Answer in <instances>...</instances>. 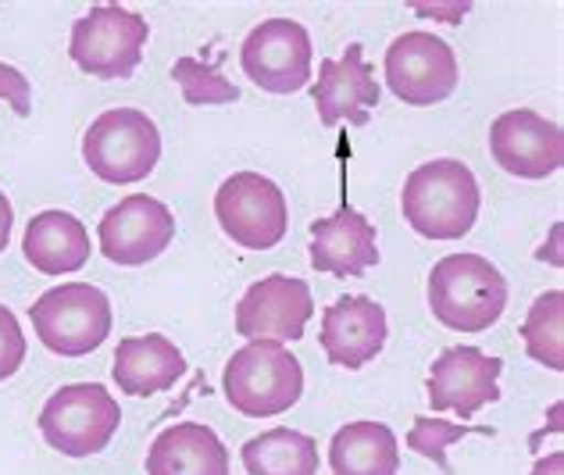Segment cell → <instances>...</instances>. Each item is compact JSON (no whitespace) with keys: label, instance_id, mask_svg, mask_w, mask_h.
<instances>
[{"label":"cell","instance_id":"cell-1","mask_svg":"<svg viewBox=\"0 0 564 475\" xmlns=\"http://www.w3.org/2000/svg\"><path fill=\"white\" fill-rule=\"evenodd\" d=\"M482 193L471 169L457 158L425 161L400 190V215L425 240H462L479 218Z\"/></svg>","mask_w":564,"mask_h":475},{"label":"cell","instance_id":"cell-2","mask_svg":"<svg viewBox=\"0 0 564 475\" xmlns=\"http://www.w3.org/2000/svg\"><path fill=\"white\" fill-rule=\"evenodd\" d=\"M429 307L454 333H486L508 307V279L482 255H447L429 276Z\"/></svg>","mask_w":564,"mask_h":475},{"label":"cell","instance_id":"cell-3","mask_svg":"<svg viewBox=\"0 0 564 475\" xmlns=\"http://www.w3.org/2000/svg\"><path fill=\"white\" fill-rule=\"evenodd\" d=\"M221 393L243 419H275L304 393V368L279 339H250L226 361Z\"/></svg>","mask_w":564,"mask_h":475},{"label":"cell","instance_id":"cell-4","mask_svg":"<svg viewBox=\"0 0 564 475\" xmlns=\"http://www.w3.org/2000/svg\"><path fill=\"white\" fill-rule=\"evenodd\" d=\"M83 161L100 183H143L161 161V132L140 108H111L83 132Z\"/></svg>","mask_w":564,"mask_h":475},{"label":"cell","instance_id":"cell-5","mask_svg":"<svg viewBox=\"0 0 564 475\" xmlns=\"http://www.w3.org/2000/svg\"><path fill=\"white\" fill-rule=\"evenodd\" d=\"M33 333L57 358H86L111 333V301L90 283H62L29 304Z\"/></svg>","mask_w":564,"mask_h":475},{"label":"cell","instance_id":"cell-6","mask_svg":"<svg viewBox=\"0 0 564 475\" xmlns=\"http://www.w3.org/2000/svg\"><path fill=\"white\" fill-rule=\"evenodd\" d=\"M36 425L57 454L90 457L115 440L122 425V408L100 382H72L47 397Z\"/></svg>","mask_w":564,"mask_h":475},{"label":"cell","instance_id":"cell-7","mask_svg":"<svg viewBox=\"0 0 564 475\" xmlns=\"http://www.w3.org/2000/svg\"><path fill=\"white\" fill-rule=\"evenodd\" d=\"M147 40H151V25L137 11L118 4H97L72 25L68 57L86 76L129 79L143 62Z\"/></svg>","mask_w":564,"mask_h":475},{"label":"cell","instance_id":"cell-8","mask_svg":"<svg viewBox=\"0 0 564 475\" xmlns=\"http://www.w3.org/2000/svg\"><path fill=\"white\" fill-rule=\"evenodd\" d=\"M221 233L243 250H272L290 229V207L282 190L261 172H236L215 193Z\"/></svg>","mask_w":564,"mask_h":475},{"label":"cell","instance_id":"cell-9","mask_svg":"<svg viewBox=\"0 0 564 475\" xmlns=\"http://www.w3.org/2000/svg\"><path fill=\"white\" fill-rule=\"evenodd\" d=\"M386 83L411 108H433L457 90V57L447 40L433 33H404L386 51Z\"/></svg>","mask_w":564,"mask_h":475},{"label":"cell","instance_id":"cell-10","mask_svg":"<svg viewBox=\"0 0 564 475\" xmlns=\"http://www.w3.org/2000/svg\"><path fill=\"white\" fill-rule=\"evenodd\" d=\"M100 255L122 269H140V265L161 258L175 240V215L165 201L151 193H132V197L108 207V215L97 226Z\"/></svg>","mask_w":564,"mask_h":475},{"label":"cell","instance_id":"cell-11","mask_svg":"<svg viewBox=\"0 0 564 475\" xmlns=\"http://www.w3.org/2000/svg\"><path fill=\"white\" fill-rule=\"evenodd\" d=\"M243 76L264 94H296L311 83V36L293 19H264L240 47Z\"/></svg>","mask_w":564,"mask_h":475},{"label":"cell","instance_id":"cell-12","mask_svg":"<svg viewBox=\"0 0 564 475\" xmlns=\"http://www.w3.org/2000/svg\"><path fill=\"white\" fill-rule=\"evenodd\" d=\"M489 154L518 180H546L564 165V132L529 108L503 111L489 129Z\"/></svg>","mask_w":564,"mask_h":475},{"label":"cell","instance_id":"cell-13","mask_svg":"<svg viewBox=\"0 0 564 475\" xmlns=\"http://www.w3.org/2000/svg\"><path fill=\"white\" fill-rule=\"evenodd\" d=\"M503 361L489 358L479 347H447L429 373V408L454 411L457 419H475V411L500 400Z\"/></svg>","mask_w":564,"mask_h":475},{"label":"cell","instance_id":"cell-14","mask_svg":"<svg viewBox=\"0 0 564 475\" xmlns=\"http://www.w3.org/2000/svg\"><path fill=\"white\" fill-rule=\"evenodd\" d=\"M315 315L311 287L293 276H264L236 304V333L247 339H301Z\"/></svg>","mask_w":564,"mask_h":475},{"label":"cell","instance_id":"cell-15","mask_svg":"<svg viewBox=\"0 0 564 475\" xmlns=\"http://www.w3.org/2000/svg\"><path fill=\"white\" fill-rule=\"evenodd\" d=\"M376 68L365 62L361 43H350L344 57H325L318 65V83L311 90V100L318 108V122L333 129L339 122L368 126V115L379 104Z\"/></svg>","mask_w":564,"mask_h":475},{"label":"cell","instance_id":"cell-16","mask_svg":"<svg viewBox=\"0 0 564 475\" xmlns=\"http://www.w3.org/2000/svg\"><path fill=\"white\" fill-rule=\"evenodd\" d=\"M379 265V233L358 207L339 204L329 218L311 222V269L336 279L365 276Z\"/></svg>","mask_w":564,"mask_h":475},{"label":"cell","instance_id":"cell-17","mask_svg":"<svg viewBox=\"0 0 564 475\" xmlns=\"http://www.w3.org/2000/svg\"><path fill=\"white\" fill-rule=\"evenodd\" d=\"M386 307L372 296H339L336 304L325 307L322 315V350L329 354V361L339 368L358 373L368 361H376V354L386 347Z\"/></svg>","mask_w":564,"mask_h":475},{"label":"cell","instance_id":"cell-18","mask_svg":"<svg viewBox=\"0 0 564 475\" xmlns=\"http://www.w3.org/2000/svg\"><path fill=\"white\" fill-rule=\"evenodd\" d=\"M186 376L183 350L169 336L147 333V336H126L115 350L111 379L129 397H151L165 393Z\"/></svg>","mask_w":564,"mask_h":475},{"label":"cell","instance_id":"cell-19","mask_svg":"<svg viewBox=\"0 0 564 475\" xmlns=\"http://www.w3.org/2000/svg\"><path fill=\"white\" fill-rule=\"evenodd\" d=\"M147 475H229V451L215 429L180 422L154 436Z\"/></svg>","mask_w":564,"mask_h":475},{"label":"cell","instance_id":"cell-20","mask_svg":"<svg viewBox=\"0 0 564 475\" xmlns=\"http://www.w3.org/2000/svg\"><path fill=\"white\" fill-rule=\"evenodd\" d=\"M22 250L40 276H72L90 261V233L68 212H40L29 218Z\"/></svg>","mask_w":564,"mask_h":475},{"label":"cell","instance_id":"cell-21","mask_svg":"<svg viewBox=\"0 0 564 475\" xmlns=\"http://www.w3.org/2000/svg\"><path fill=\"white\" fill-rule=\"evenodd\" d=\"M333 475H397L400 447L390 425L382 422H350L336 429L329 443Z\"/></svg>","mask_w":564,"mask_h":475},{"label":"cell","instance_id":"cell-22","mask_svg":"<svg viewBox=\"0 0 564 475\" xmlns=\"http://www.w3.org/2000/svg\"><path fill=\"white\" fill-rule=\"evenodd\" d=\"M240 457L247 475H318V443L286 425L250 436Z\"/></svg>","mask_w":564,"mask_h":475},{"label":"cell","instance_id":"cell-23","mask_svg":"<svg viewBox=\"0 0 564 475\" xmlns=\"http://www.w3.org/2000/svg\"><path fill=\"white\" fill-rule=\"evenodd\" d=\"M564 293L551 290L536 296V304L529 307V315L522 322V339L529 358L551 368V373H564Z\"/></svg>","mask_w":564,"mask_h":475},{"label":"cell","instance_id":"cell-24","mask_svg":"<svg viewBox=\"0 0 564 475\" xmlns=\"http://www.w3.org/2000/svg\"><path fill=\"white\" fill-rule=\"evenodd\" d=\"M465 436H497V429L489 425H462V422H447V419H414L411 433H408V447L414 454L429 457L443 475H451V457H447V447Z\"/></svg>","mask_w":564,"mask_h":475},{"label":"cell","instance_id":"cell-25","mask_svg":"<svg viewBox=\"0 0 564 475\" xmlns=\"http://www.w3.org/2000/svg\"><path fill=\"white\" fill-rule=\"evenodd\" d=\"M172 79L183 86V97H186V104H193V108L240 100V90L221 76V68L197 62V57H180V62L172 65Z\"/></svg>","mask_w":564,"mask_h":475},{"label":"cell","instance_id":"cell-26","mask_svg":"<svg viewBox=\"0 0 564 475\" xmlns=\"http://www.w3.org/2000/svg\"><path fill=\"white\" fill-rule=\"evenodd\" d=\"M25 350H29V344H25L19 319H14L11 307L0 304V382L19 373L25 361Z\"/></svg>","mask_w":564,"mask_h":475},{"label":"cell","instance_id":"cell-27","mask_svg":"<svg viewBox=\"0 0 564 475\" xmlns=\"http://www.w3.org/2000/svg\"><path fill=\"white\" fill-rule=\"evenodd\" d=\"M0 100L11 104L14 115H22V118L33 111V86H29V79L19 68L4 62H0Z\"/></svg>","mask_w":564,"mask_h":475},{"label":"cell","instance_id":"cell-28","mask_svg":"<svg viewBox=\"0 0 564 475\" xmlns=\"http://www.w3.org/2000/svg\"><path fill=\"white\" fill-rule=\"evenodd\" d=\"M11 226H14L11 201L4 197V190H0V255H4V247L11 244Z\"/></svg>","mask_w":564,"mask_h":475},{"label":"cell","instance_id":"cell-29","mask_svg":"<svg viewBox=\"0 0 564 475\" xmlns=\"http://www.w3.org/2000/svg\"><path fill=\"white\" fill-rule=\"evenodd\" d=\"M564 472V451H554L551 457H540L532 475H561Z\"/></svg>","mask_w":564,"mask_h":475}]
</instances>
